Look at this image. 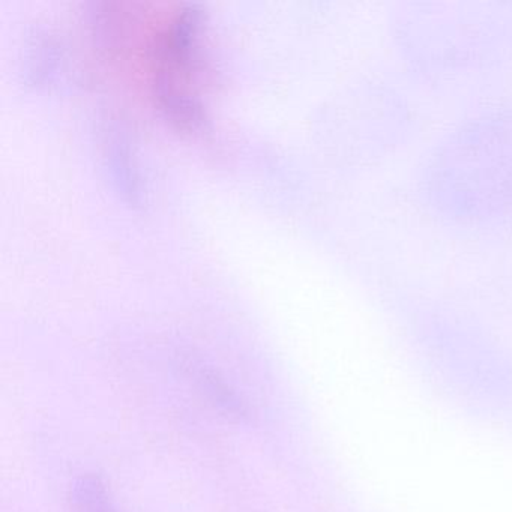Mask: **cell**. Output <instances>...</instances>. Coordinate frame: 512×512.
Instances as JSON below:
<instances>
[{"mask_svg":"<svg viewBox=\"0 0 512 512\" xmlns=\"http://www.w3.org/2000/svg\"><path fill=\"white\" fill-rule=\"evenodd\" d=\"M419 194L439 217L466 226L512 220V106L467 119L428 152Z\"/></svg>","mask_w":512,"mask_h":512,"instance_id":"6da1fadb","label":"cell"},{"mask_svg":"<svg viewBox=\"0 0 512 512\" xmlns=\"http://www.w3.org/2000/svg\"><path fill=\"white\" fill-rule=\"evenodd\" d=\"M398 53L428 77L484 73L512 58L511 0H407L392 8Z\"/></svg>","mask_w":512,"mask_h":512,"instance_id":"7a4b0ae2","label":"cell"}]
</instances>
